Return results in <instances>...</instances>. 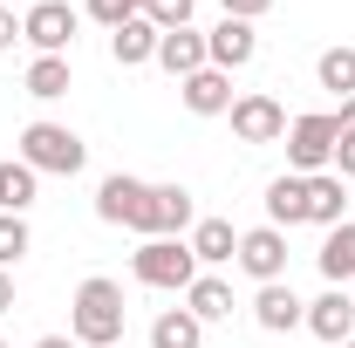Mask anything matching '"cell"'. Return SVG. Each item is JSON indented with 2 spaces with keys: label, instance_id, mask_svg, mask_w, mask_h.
<instances>
[{
  "label": "cell",
  "instance_id": "obj_1",
  "mask_svg": "<svg viewBox=\"0 0 355 348\" xmlns=\"http://www.w3.org/2000/svg\"><path fill=\"white\" fill-rule=\"evenodd\" d=\"M69 335L83 348H116L123 342V287L110 273H89L69 301Z\"/></svg>",
  "mask_w": 355,
  "mask_h": 348
},
{
  "label": "cell",
  "instance_id": "obj_2",
  "mask_svg": "<svg viewBox=\"0 0 355 348\" xmlns=\"http://www.w3.org/2000/svg\"><path fill=\"white\" fill-rule=\"evenodd\" d=\"M14 143H21V164H28L35 177H76L89 164V143L69 130V123H48V116H35Z\"/></svg>",
  "mask_w": 355,
  "mask_h": 348
},
{
  "label": "cell",
  "instance_id": "obj_3",
  "mask_svg": "<svg viewBox=\"0 0 355 348\" xmlns=\"http://www.w3.org/2000/svg\"><path fill=\"white\" fill-rule=\"evenodd\" d=\"M130 273H137V287H157V294H184L205 266L191 260V246L184 239H144L130 253Z\"/></svg>",
  "mask_w": 355,
  "mask_h": 348
},
{
  "label": "cell",
  "instance_id": "obj_4",
  "mask_svg": "<svg viewBox=\"0 0 355 348\" xmlns=\"http://www.w3.org/2000/svg\"><path fill=\"white\" fill-rule=\"evenodd\" d=\"M335 137H342V123H335V110H314V116H294L287 123V171L294 177H314L335 164Z\"/></svg>",
  "mask_w": 355,
  "mask_h": 348
},
{
  "label": "cell",
  "instance_id": "obj_5",
  "mask_svg": "<svg viewBox=\"0 0 355 348\" xmlns=\"http://www.w3.org/2000/svg\"><path fill=\"white\" fill-rule=\"evenodd\" d=\"M191 225H198L191 191H184V184H150V191H144V212H137L130 232H144V239H184Z\"/></svg>",
  "mask_w": 355,
  "mask_h": 348
},
{
  "label": "cell",
  "instance_id": "obj_6",
  "mask_svg": "<svg viewBox=\"0 0 355 348\" xmlns=\"http://www.w3.org/2000/svg\"><path fill=\"white\" fill-rule=\"evenodd\" d=\"M76 28H83V7H69V0H35L21 14V42L35 48V55H69L76 48Z\"/></svg>",
  "mask_w": 355,
  "mask_h": 348
},
{
  "label": "cell",
  "instance_id": "obj_7",
  "mask_svg": "<svg viewBox=\"0 0 355 348\" xmlns=\"http://www.w3.org/2000/svg\"><path fill=\"white\" fill-rule=\"evenodd\" d=\"M232 266L246 273V280H287V232L280 225H253V232H239V253H232Z\"/></svg>",
  "mask_w": 355,
  "mask_h": 348
},
{
  "label": "cell",
  "instance_id": "obj_8",
  "mask_svg": "<svg viewBox=\"0 0 355 348\" xmlns=\"http://www.w3.org/2000/svg\"><path fill=\"white\" fill-rule=\"evenodd\" d=\"M225 116H232V137H239V143H280V137H287V110H280V96H266V89L239 96Z\"/></svg>",
  "mask_w": 355,
  "mask_h": 348
},
{
  "label": "cell",
  "instance_id": "obj_9",
  "mask_svg": "<svg viewBox=\"0 0 355 348\" xmlns=\"http://www.w3.org/2000/svg\"><path fill=\"white\" fill-rule=\"evenodd\" d=\"M253 55H260V28H253V21H232V14H219V28L205 35V62H212V69H225V76H239Z\"/></svg>",
  "mask_w": 355,
  "mask_h": 348
},
{
  "label": "cell",
  "instance_id": "obj_10",
  "mask_svg": "<svg viewBox=\"0 0 355 348\" xmlns=\"http://www.w3.org/2000/svg\"><path fill=\"white\" fill-rule=\"evenodd\" d=\"M253 321H260L266 335H294V328H308V301L287 280H266L260 294H253Z\"/></svg>",
  "mask_w": 355,
  "mask_h": 348
},
{
  "label": "cell",
  "instance_id": "obj_11",
  "mask_svg": "<svg viewBox=\"0 0 355 348\" xmlns=\"http://www.w3.org/2000/svg\"><path fill=\"white\" fill-rule=\"evenodd\" d=\"M308 335L328 342V348H342L355 335V294H349V287H328L321 301H308Z\"/></svg>",
  "mask_w": 355,
  "mask_h": 348
},
{
  "label": "cell",
  "instance_id": "obj_12",
  "mask_svg": "<svg viewBox=\"0 0 355 348\" xmlns=\"http://www.w3.org/2000/svg\"><path fill=\"white\" fill-rule=\"evenodd\" d=\"M144 177H130V171H110L103 184H96V218L103 225H137V212H144Z\"/></svg>",
  "mask_w": 355,
  "mask_h": 348
},
{
  "label": "cell",
  "instance_id": "obj_13",
  "mask_svg": "<svg viewBox=\"0 0 355 348\" xmlns=\"http://www.w3.org/2000/svg\"><path fill=\"white\" fill-rule=\"evenodd\" d=\"M178 103H184L191 116H225L239 96H232V76H225V69H198V76L178 82Z\"/></svg>",
  "mask_w": 355,
  "mask_h": 348
},
{
  "label": "cell",
  "instance_id": "obj_14",
  "mask_svg": "<svg viewBox=\"0 0 355 348\" xmlns=\"http://www.w3.org/2000/svg\"><path fill=\"white\" fill-rule=\"evenodd\" d=\"M266 225H280V232H294V225H308V177L280 171L266 184Z\"/></svg>",
  "mask_w": 355,
  "mask_h": 348
},
{
  "label": "cell",
  "instance_id": "obj_15",
  "mask_svg": "<svg viewBox=\"0 0 355 348\" xmlns=\"http://www.w3.org/2000/svg\"><path fill=\"white\" fill-rule=\"evenodd\" d=\"M157 69H164V76H178V82H184V76H198V69H212V62H205V35H198V28L157 35Z\"/></svg>",
  "mask_w": 355,
  "mask_h": 348
},
{
  "label": "cell",
  "instance_id": "obj_16",
  "mask_svg": "<svg viewBox=\"0 0 355 348\" xmlns=\"http://www.w3.org/2000/svg\"><path fill=\"white\" fill-rule=\"evenodd\" d=\"M184 246H191L198 266H225L232 253H239V232H232V218H198V225L184 232Z\"/></svg>",
  "mask_w": 355,
  "mask_h": 348
},
{
  "label": "cell",
  "instance_id": "obj_17",
  "mask_svg": "<svg viewBox=\"0 0 355 348\" xmlns=\"http://www.w3.org/2000/svg\"><path fill=\"white\" fill-rule=\"evenodd\" d=\"M321 280L328 287H349L355 280V218H342V225H328V239H321Z\"/></svg>",
  "mask_w": 355,
  "mask_h": 348
},
{
  "label": "cell",
  "instance_id": "obj_18",
  "mask_svg": "<svg viewBox=\"0 0 355 348\" xmlns=\"http://www.w3.org/2000/svg\"><path fill=\"white\" fill-rule=\"evenodd\" d=\"M21 89H28L35 103H62V96L76 89V69H69V55H35V62H28V76H21Z\"/></svg>",
  "mask_w": 355,
  "mask_h": 348
},
{
  "label": "cell",
  "instance_id": "obj_19",
  "mask_svg": "<svg viewBox=\"0 0 355 348\" xmlns=\"http://www.w3.org/2000/svg\"><path fill=\"white\" fill-rule=\"evenodd\" d=\"M342 218H349V184L335 171H314L308 177V225L328 232V225H342Z\"/></svg>",
  "mask_w": 355,
  "mask_h": 348
},
{
  "label": "cell",
  "instance_id": "obj_20",
  "mask_svg": "<svg viewBox=\"0 0 355 348\" xmlns=\"http://www.w3.org/2000/svg\"><path fill=\"white\" fill-rule=\"evenodd\" d=\"M110 62L116 69H144V62H157V28L137 14V21H123L116 35H110Z\"/></svg>",
  "mask_w": 355,
  "mask_h": 348
},
{
  "label": "cell",
  "instance_id": "obj_21",
  "mask_svg": "<svg viewBox=\"0 0 355 348\" xmlns=\"http://www.w3.org/2000/svg\"><path fill=\"white\" fill-rule=\"evenodd\" d=\"M150 348H205V321L191 307H164L150 321Z\"/></svg>",
  "mask_w": 355,
  "mask_h": 348
},
{
  "label": "cell",
  "instance_id": "obj_22",
  "mask_svg": "<svg viewBox=\"0 0 355 348\" xmlns=\"http://www.w3.org/2000/svg\"><path fill=\"white\" fill-rule=\"evenodd\" d=\"M184 307H191L205 328H212V321H232V287H225L219 273H198V280L184 287Z\"/></svg>",
  "mask_w": 355,
  "mask_h": 348
},
{
  "label": "cell",
  "instance_id": "obj_23",
  "mask_svg": "<svg viewBox=\"0 0 355 348\" xmlns=\"http://www.w3.org/2000/svg\"><path fill=\"white\" fill-rule=\"evenodd\" d=\"M314 82L328 96H355V48H321L314 55Z\"/></svg>",
  "mask_w": 355,
  "mask_h": 348
},
{
  "label": "cell",
  "instance_id": "obj_24",
  "mask_svg": "<svg viewBox=\"0 0 355 348\" xmlns=\"http://www.w3.org/2000/svg\"><path fill=\"white\" fill-rule=\"evenodd\" d=\"M35 184H42V177L28 171L21 157H14V164H0V212H28V205H35Z\"/></svg>",
  "mask_w": 355,
  "mask_h": 348
},
{
  "label": "cell",
  "instance_id": "obj_25",
  "mask_svg": "<svg viewBox=\"0 0 355 348\" xmlns=\"http://www.w3.org/2000/svg\"><path fill=\"white\" fill-rule=\"evenodd\" d=\"M28 246H35L28 212H0V273H14V266L28 260Z\"/></svg>",
  "mask_w": 355,
  "mask_h": 348
},
{
  "label": "cell",
  "instance_id": "obj_26",
  "mask_svg": "<svg viewBox=\"0 0 355 348\" xmlns=\"http://www.w3.org/2000/svg\"><path fill=\"white\" fill-rule=\"evenodd\" d=\"M83 21H96L103 35H116L123 21H137V0H83Z\"/></svg>",
  "mask_w": 355,
  "mask_h": 348
},
{
  "label": "cell",
  "instance_id": "obj_27",
  "mask_svg": "<svg viewBox=\"0 0 355 348\" xmlns=\"http://www.w3.org/2000/svg\"><path fill=\"white\" fill-rule=\"evenodd\" d=\"M328 171L342 177V184H355V130H342V137H335V164H328Z\"/></svg>",
  "mask_w": 355,
  "mask_h": 348
},
{
  "label": "cell",
  "instance_id": "obj_28",
  "mask_svg": "<svg viewBox=\"0 0 355 348\" xmlns=\"http://www.w3.org/2000/svg\"><path fill=\"white\" fill-rule=\"evenodd\" d=\"M232 21H260V14H273V0H219Z\"/></svg>",
  "mask_w": 355,
  "mask_h": 348
},
{
  "label": "cell",
  "instance_id": "obj_29",
  "mask_svg": "<svg viewBox=\"0 0 355 348\" xmlns=\"http://www.w3.org/2000/svg\"><path fill=\"white\" fill-rule=\"evenodd\" d=\"M21 42V14H14V7H7V0H0V55H7V48Z\"/></svg>",
  "mask_w": 355,
  "mask_h": 348
},
{
  "label": "cell",
  "instance_id": "obj_30",
  "mask_svg": "<svg viewBox=\"0 0 355 348\" xmlns=\"http://www.w3.org/2000/svg\"><path fill=\"white\" fill-rule=\"evenodd\" d=\"M335 123H342V130H355V96H342V110H335Z\"/></svg>",
  "mask_w": 355,
  "mask_h": 348
},
{
  "label": "cell",
  "instance_id": "obj_31",
  "mask_svg": "<svg viewBox=\"0 0 355 348\" xmlns=\"http://www.w3.org/2000/svg\"><path fill=\"white\" fill-rule=\"evenodd\" d=\"M35 348H83V342H76V335H42Z\"/></svg>",
  "mask_w": 355,
  "mask_h": 348
},
{
  "label": "cell",
  "instance_id": "obj_32",
  "mask_svg": "<svg viewBox=\"0 0 355 348\" xmlns=\"http://www.w3.org/2000/svg\"><path fill=\"white\" fill-rule=\"evenodd\" d=\"M14 307V273H0V314Z\"/></svg>",
  "mask_w": 355,
  "mask_h": 348
},
{
  "label": "cell",
  "instance_id": "obj_33",
  "mask_svg": "<svg viewBox=\"0 0 355 348\" xmlns=\"http://www.w3.org/2000/svg\"><path fill=\"white\" fill-rule=\"evenodd\" d=\"M144 7H150V0H137V14H144Z\"/></svg>",
  "mask_w": 355,
  "mask_h": 348
},
{
  "label": "cell",
  "instance_id": "obj_34",
  "mask_svg": "<svg viewBox=\"0 0 355 348\" xmlns=\"http://www.w3.org/2000/svg\"><path fill=\"white\" fill-rule=\"evenodd\" d=\"M342 348H355V335H349V342H342Z\"/></svg>",
  "mask_w": 355,
  "mask_h": 348
},
{
  "label": "cell",
  "instance_id": "obj_35",
  "mask_svg": "<svg viewBox=\"0 0 355 348\" xmlns=\"http://www.w3.org/2000/svg\"><path fill=\"white\" fill-rule=\"evenodd\" d=\"M28 7H35V0H28Z\"/></svg>",
  "mask_w": 355,
  "mask_h": 348
},
{
  "label": "cell",
  "instance_id": "obj_36",
  "mask_svg": "<svg viewBox=\"0 0 355 348\" xmlns=\"http://www.w3.org/2000/svg\"><path fill=\"white\" fill-rule=\"evenodd\" d=\"M0 348H7V342H0Z\"/></svg>",
  "mask_w": 355,
  "mask_h": 348
}]
</instances>
